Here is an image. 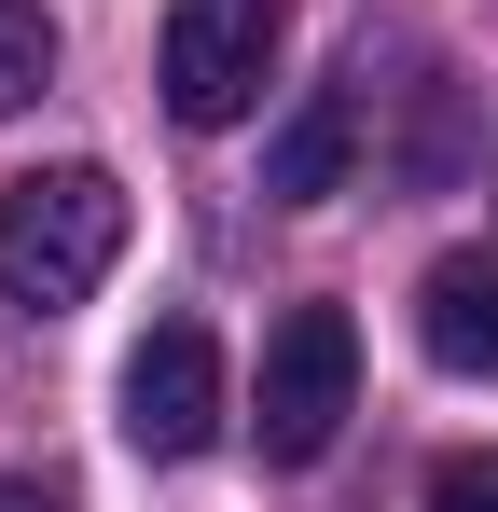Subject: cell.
<instances>
[{"instance_id":"obj_9","label":"cell","mask_w":498,"mask_h":512,"mask_svg":"<svg viewBox=\"0 0 498 512\" xmlns=\"http://www.w3.org/2000/svg\"><path fill=\"white\" fill-rule=\"evenodd\" d=\"M0 512H70L56 485H28V471H0Z\"/></svg>"},{"instance_id":"obj_7","label":"cell","mask_w":498,"mask_h":512,"mask_svg":"<svg viewBox=\"0 0 498 512\" xmlns=\"http://www.w3.org/2000/svg\"><path fill=\"white\" fill-rule=\"evenodd\" d=\"M42 84H56V28H42V0H0V111H28Z\"/></svg>"},{"instance_id":"obj_4","label":"cell","mask_w":498,"mask_h":512,"mask_svg":"<svg viewBox=\"0 0 498 512\" xmlns=\"http://www.w3.org/2000/svg\"><path fill=\"white\" fill-rule=\"evenodd\" d=\"M222 416H236V388H222V333H208V319H153L139 360H125V443L180 471V457L222 443Z\"/></svg>"},{"instance_id":"obj_2","label":"cell","mask_w":498,"mask_h":512,"mask_svg":"<svg viewBox=\"0 0 498 512\" xmlns=\"http://www.w3.org/2000/svg\"><path fill=\"white\" fill-rule=\"evenodd\" d=\"M346 416H360V333H346V305H291V319L263 333V402H249V429H263L277 471H305V457H332Z\"/></svg>"},{"instance_id":"obj_3","label":"cell","mask_w":498,"mask_h":512,"mask_svg":"<svg viewBox=\"0 0 498 512\" xmlns=\"http://www.w3.org/2000/svg\"><path fill=\"white\" fill-rule=\"evenodd\" d=\"M277 42H291L277 0H180V14H166V56H153V70H166V111H180V125H249Z\"/></svg>"},{"instance_id":"obj_1","label":"cell","mask_w":498,"mask_h":512,"mask_svg":"<svg viewBox=\"0 0 498 512\" xmlns=\"http://www.w3.org/2000/svg\"><path fill=\"white\" fill-rule=\"evenodd\" d=\"M125 263V180L111 167H28L0 180V291L14 305H83L97 277Z\"/></svg>"},{"instance_id":"obj_6","label":"cell","mask_w":498,"mask_h":512,"mask_svg":"<svg viewBox=\"0 0 498 512\" xmlns=\"http://www.w3.org/2000/svg\"><path fill=\"white\" fill-rule=\"evenodd\" d=\"M415 346L443 374H498V250H443L415 277Z\"/></svg>"},{"instance_id":"obj_5","label":"cell","mask_w":498,"mask_h":512,"mask_svg":"<svg viewBox=\"0 0 498 512\" xmlns=\"http://www.w3.org/2000/svg\"><path fill=\"white\" fill-rule=\"evenodd\" d=\"M346 167H360V84H319L277 139H263V194H277V208H332Z\"/></svg>"},{"instance_id":"obj_8","label":"cell","mask_w":498,"mask_h":512,"mask_svg":"<svg viewBox=\"0 0 498 512\" xmlns=\"http://www.w3.org/2000/svg\"><path fill=\"white\" fill-rule=\"evenodd\" d=\"M429 512H498V443H457V457H429Z\"/></svg>"}]
</instances>
